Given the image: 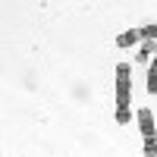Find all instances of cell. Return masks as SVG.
Segmentation results:
<instances>
[{
    "instance_id": "cell-1",
    "label": "cell",
    "mask_w": 157,
    "mask_h": 157,
    "mask_svg": "<svg viewBox=\"0 0 157 157\" xmlns=\"http://www.w3.org/2000/svg\"><path fill=\"white\" fill-rule=\"evenodd\" d=\"M129 98H132V66L129 63H116V123L126 126L132 123V107H129Z\"/></svg>"
},
{
    "instance_id": "cell-2",
    "label": "cell",
    "mask_w": 157,
    "mask_h": 157,
    "mask_svg": "<svg viewBox=\"0 0 157 157\" xmlns=\"http://www.w3.org/2000/svg\"><path fill=\"white\" fill-rule=\"evenodd\" d=\"M135 120H138V129H141V138L145 141H157V126H154V110L148 107H141L135 113Z\"/></svg>"
},
{
    "instance_id": "cell-3",
    "label": "cell",
    "mask_w": 157,
    "mask_h": 157,
    "mask_svg": "<svg viewBox=\"0 0 157 157\" xmlns=\"http://www.w3.org/2000/svg\"><path fill=\"white\" fill-rule=\"evenodd\" d=\"M138 41H141V29H126L120 38H116V47H123V50H126V47H135Z\"/></svg>"
},
{
    "instance_id": "cell-4",
    "label": "cell",
    "mask_w": 157,
    "mask_h": 157,
    "mask_svg": "<svg viewBox=\"0 0 157 157\" xmlns=\"http://www.w3.org/2000/svg\"><path fill=\"white\" fill-rule=\"evenodd\" d=\"M148 94H157V57L148 66Z\"/></svg>"
},
{
    "instance_id": "cell-5",
    "label": "cell",
    "mask_w": 157,
    "mask_h": 157,
    "mask_svg": "<svg viewBox=\"0 0 157 157\" xmlns=\"http://www.w3.org/2000/svg\"><path fill=\"white\" fill-rule=\"evenodd\" d=\"M141 41H157V22L141 25Z\"/></svg>"
},
{
    "instance_id": "cell-6",
    "label": "cell",
    "mask_w": 157,
    "mask_h": 157,
    "mask_svg": "<svg viewBox=\"0 0 157 157\" xmlns=\"http://www.w3.org/2000/svg\"><path fill=\"white\" fill-rule=\"evenodd\" d=\"M145 157H157V141H145Z\"/></svg>"
}]
</instances>
